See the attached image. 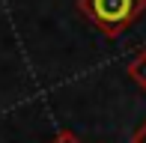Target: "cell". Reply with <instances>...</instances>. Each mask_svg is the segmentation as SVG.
<instances>
[{"mask_svg":"<svg viewBox=\"0 0 146 143\" xmlns=\"http://www.w3.org/2000/svg\"><path fill=\"white\" fill-rule=\"evenodd\" d=\"M81 12L104 36H119L143 15L146 0H78Z\"/></svg>","mask_w":146,"mask_h":143,"instance_id":"obj_1","label":"cell"},{"mask_svg":"<svg viewBox=\"0 0 146 143\" xmlns=\"http://www.w3.org/2000/svg\"><path fill=\"white\" fill-rule=\"evenodd\" d=\"M128 75H131V81L140 89H146V51H140V54L128 63Z\"/></svg>","mask_w":146,"mask_h":143,"instance_id":"obj_2","label":"cell"},{"mask_svg":"<svg viewBox=\"0 0 146 143\" xmlns=\"http://www.w3.org/2000/svg\"><path fill=\"white\" fill-rule=\"evenodd\" d=\"M51 143H81V140H78L75 134H69V131H63V134H57V137L51 140Z\"/></svg>","mask_w":146,"mask_h":143,"instance_id":"obj_3","label":"cell"},{"mask_svg":"<svg viewBox=\"0 0 146 143\" xmlns=\"http://www.w3.org/2000/svg\"><path fill=\"white\" fill-rule=\"evenodd\" d=\"M131 143H146V122H143L140 128H137L134 134H131Z\"/></svg>","mask_w":146,"mask_h":143,"instance_id":"obj_4","label":"cell"}]
</instances>
